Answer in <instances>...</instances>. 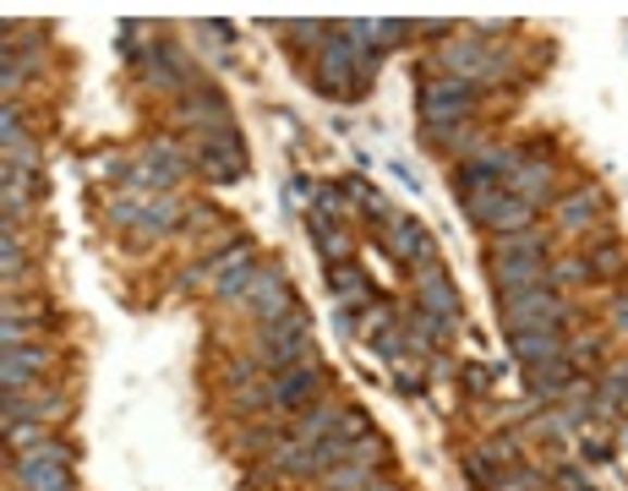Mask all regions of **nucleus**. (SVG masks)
I'll return each mask as SVG.
<instances>
[{
  "mask_svg": "<svg viewBox=\"0 0 628 491\" xmlns=\"http://www.w3.org/2000/svg\"><path fill=\"white\" fill-rule=\"evenodd\" d=\"M584 257H590V273H595V279H623V273H628V251H623V246H590Z\"/></svg>",
  "mask_w": 628,
  "mask_h": 491,
  "instance_id": "18",
  "label": "nucleus"
},
{
  "mask_svg": "<svg viewBox=\"0 0 628 491\" xmlns=\"http://www.w3.org/2000/svg\"><path fill=\"white\" fill-rule=\"evenodd\" d=\"M378 66H383V50H372V45H367V50L356 56V83H361V94L372 88V77H378Z\"/></svg>",
  "mask_w": 628,
  "mask_h": 491,
  "instance_id": "25",
  "label": "nucleus"
},
{
  "mask_svg": "<svg viewBox=\"0 0 628 491\" xmlns=\"http://www.w3.org/2000/svg\"><path fill=\"white\" fill-rule=\"evenodd\" d=\"M503 186H508V197L530 202L535 213H541V208H557V175H552V164H541V159H530V154H525V164H519Z\"/></svg>",
  "mask_w": 628,
  "mask_h": 491,
  "instance_id": "7",
  "label": "nucleus"
},
{
  "mask_svg": "<svg viewBox=\"0 0 628 491\" xmlns=\"http://www.w3.org/2000/svg\"><path fill=\"white\" fill-rule=\"evenodd\" d=\"M17 464H72V447L56 442V437H45V442H34L28 453H17Z\"/></svg>",
  "mask_w": 628,
  "mask_h": 491,
  "instance_id": "21",
  "label": "nucleus"
},
{
  "mask_svg": "<svg viewBox=\"0 0 628 491\" xmlns=\"http://www.w3.org/2000/svg\"><path fill=\"white\" fill-rule=\"evenodd\" d=\"M606 317H612V333H623V339H628V290H617V295H612Z\"/></svg>",
  "mask_w": 628,
  "mask_h": 491,
  "instance_id": "28",
  "label": "nucleus"
},
{
  "mask_svg": "<svg viewBox=\"0 0 628 491\" xmlns=\"http://www.w3.org/2000/svg\"><path fill=\"white\" fill-rule=\"evenodd\" d=\"M503 311H508V317H503L508 339H514V333H530V328H557V333H563V328L574 322V306H568L552 284L525 290V295H508V300H503Z\"/></svg>",
  "mask_w": 628,
  "mask_h": 491,
  "instance_id": "1",
  "label": "nucleus"
},
{
  "mask_svg": "<svg viewBox=\"0 0 628 491\" xmlns=\"http://www.w3.org/2000/svg\"><path fill=\"white\" fill-rule=\"evenodd\" d=\"M508 202V186H487V192H476V197H465V219L470 224H481V230H492V219H497V208Z\"/></svg>",
  "mask_w": 628,
  "mask_h": 491,
  "instance_id": "17",
  "label": "nucleus"
},
{
  "mask_svg": "<svg viewBox=\"0 0 628 491\" xmlns=\"http://www.w3.org/2000/svg\"><path fill=\"white\" fill-rule=\"evenodd\" d=\"M465 475L476 480V491H492V486H497V469H492V458H487L481 447H470V458H465Z\"/></svg>",
  "mask_w": 628,
  "mask_h": 491,
  "instance_id": "24",
  "label": "nucleus"
},
{
  "mask_svg": "<svg viewBox=\"0 0 628 491\" xmlns=\"http://www.w3.org/2000/svg\"><path fill=\"white\" fill-rule=\"evenodd\" d=\"M465 382H470V388L481 393V388H487V366H470V371H465Z\"/></svg>",
  "mask_w": 628,
  "mask_h": 491,
  "instance_id": "31",
  "label": "nucleus"
},
{
  "mask_svg": "<svg viewBox=\"0 0 628 491\" xmlns=\"http://www.w3.org/2000/svg\"><path fill=\"white\" fill-rule=\"evenodd\" d=\"M345 404H306L300 415H295V431L290 437H300V442H323V437H334L340 426H345Z\"/></svg>",
  "mask_w": 628,
  "mask_h": 491,
  "instance_id": "14",
  "label": "nucleus"
},
{
  "mask_svg": "<svg viewBox=\"0 0 628 491\" xmlns=\"http://www.w3.org/2000/svg\"><path fill=\"white\" fill-rule=\"evenodd\" d=\"M601 398H612V404H617V398H628V360H617V366L606 371V382H601Z\"/></svg>",
  "mask_w": 628,
  "mask_h": 491,
  "instance_id": "26",
  "label": "nucleus"
},
{
  "mask_svg": "<svg viewBox=\"0 0 628 491\" xmlns=\"http://www.w3.org/2000/svg\"><path fill=\"white\" fill-rule=\"evenodd\" d=\"M416 306L432 311V317L448 322V328H454V317H459V295H454V284H448V273H443L438 257L416 268Z\"/></svg>",
  "mask_w": 628,
  "mask_h": 491,
  "instance_id": "6",
  "label": "nucleus"
},
{
  "mask_svg": "<svg viewBox=\"0 0 628 491\" xmlns=\"http://www.w3.org/2000/svg\"><path fill=\"white\" fill-rule=\"evenodd\" d=\"M546 262H552V257H487L492 284H497V300L525 295V290H541V284H546Z\"/></svg>",
  "mask_w": 628,
  "mask_h": 491,
  "instance_id": "5",
  "label": "nucleus"
},
{
  "mask_svg": "<svg viewBox=\"0 0 628 491\" xmlns=\"http://www.w3.org/2000/svg\"><path fill=\"white\" fill-rule=\"evenodd\" d=\"M476 99H481V88H476V83H459V77H432V83H421V121H427V132H432V126H465V121L476 115Z\"/></svg>",
  "mask_w": 628,
  "mask_h": 491,
  "instance_id": "2",
  "label": "nucleus"
},
{
  "mask_svg": "<svg viewBox=\"0 0 628 491\" xmlns=\"http://www.w3.org/2000/svg\"><path fill=\"white\" fill-rule=\"evenodd\" d=\"M546 486H552L546 469H508V475H497L492 491H546Z\"/></svg>",
  "mask_w": 628,
  "mask_h": 491,
  "instance_id": "22",
  "label": "nucleus"
},
{
  "mask_svg": "<svg viewBox=\"0 0 628 491\" xmlns=\"http://www.w3.org/2000/svg\"><path fill=\"white\" fill-rule=\"evenodd\" d=\"M579 447H584V453H590L595 464H606V458H612V447H606V437H584Z\"/></svg>",
  "mask_w": 628,
  "mask_h": 491,
  "instance_id": "29",
  "label": "nucleus"
},
{
  "mask_svg": "<svg viewBox=\"0 0 628 491\" xmlns=\"http://www.w3.org/2000/svg\"><path fill=\"white\" fill-rule=\"evenodd\" d=\"M595 279L590 273V257H563V262H546V284H584Z\"/></svg>",
  "mask_w": 628,
  "mask_h": 491,
  "instance_id": "20",
  "label": "nucleus"
},
{
  "mask_svg": "<svg viewBox=\"0 0 628 491\" xmlns=\"http://www.w3.org/2000/svg\"><path fill=\"white\" fill-rule=\"evenodd\" d=\"M361 491H405L399 480H372V486H361Z\"/></svg>",
  "mask_w": 628,
  "mask_h": 491,
  "instance_id": "32",
  "label": "nucleus"
},
{
  "mask_svg": "<svg viewBox=\"0 0 628 491\" xmlns=\"http://www.w3.org/2000/svg\"><path fill=\"white\" fill-rule=\"evenodd\" d=\"M389 251H394L405 268H421V262H432V241H427V224H416V219H394V224H389Z\"/></svg>",
  "mask_w": 628,
  "mask_h": 491,
  "instance_id": "12",
  "label": "nucleus"
},
{
  "mask_svg": "<svg viewBox=\"0 0 628 491\" xmlns=\"http://www.w3.org/2000/svg\"><path fill=\"white\" fill-rule=\"evenodd\" d=\"M45 366H50L45 344H17V349H7V360H0V382H7V393H28Z\"/></svg>",
  "mask_w": 628,
  "mask_h": 491,
  "instance_id": "8",
  "label": "nucleus"
},
{
  "mask_svg": "<svg viewBox=\"0 0 628 491\" xmlns=\"http://www.w3.org/2000/svg\"><path fill=\"white\" fill-rule=\"evenodd\" d=\"M481 453H487L492 464H514V458H519V442H514V437H492V442H481Z\"/></svg>",
  "mask_w": 628,
  "mask_h": 491,
  "instance_id": "27",
  "label": "nucleus"
},
{
  "mask_svg": "<svg viewBox=\"0 0 628 491\" xmlns=\"http://www.w3.org/2000/svg\"><path fill=\"white\" fill-rule=\"evenodd\" d=\"M246 300H251V311H257V322H262V317H279V311H290V306H295V290H290L284 268H262Z\"/></svg>",
  "mask_w": 628,
  "mask_h": 491,
  "instance_id": "10",
  "label": "nucleus"
},
{
  "mask_svg": "<svg viewBox=\"0 0 628 491\" xmlns=\"http://www.w3.org/2000/svg\"><path fill=\"white\" fill-rule=\"evenodd\" d=\"M530 219H535V208H530V202H519V197H508V202L497 208V219H492V235H514V230H530Z\"/></svg>",
  "mask_w": 628,
  "mask_h": 491,
  "instance_id": "19",
  "label": "nucleus"
},
{
  "mask_svg": "<svg viewBox=\"0 0 628 491\" xmlns=\"http://www.w3.org/2000/svg\"><path fill=\"white\" fill-rule=\"evenodd\" d=\"M546 480H552L557 491H595L590 469H579V464H557V469H546Z\"/></svg>",
  "mask_w": 628,
  "mask_h": 491,
  "instance_id": "23",
  "label": "nucleus"
},
{
  "mask_svg": "<svg viewBox=\"0 0 628 491\" xmlns=\"http://www.w3.org/2000/svg\"><path fill=\"white\" fill-rule=\"evenodd\" d=\"M601 213H606V192H601V186H579V192H563V197H557V224H563V230H590Z\"/></svg>",
  "mask_w": 628,
  "mask_h": 491,
  "instance_id": "9",
  "label": "nucleus"
},
{
  "mask_svg": "<svg viewBox=\"0 0 628 491\" xmlns=\"http://www.w3.org/2000/svg\"><path fill=\"white\" fill-rule=\"evenodd\" d=\"M525 388H530V398H541V404H552V398H568V388H574V360L563 355V360H541V366H525Z\"/></svg>",
  "mask_w": 628,
  "mask_h": 491,
  "instance_id": "11",
  "label": "nucleus"
},
{
  "mask_svg": "<svg viewBox=\"0 0 628 491\" xmlns=\"http://www.w3.org/2000/svg\"><path fill=\"white\" fill-rule=\"evenodd\" d=\"M487 257H552V235L546 230H514V235H492Z\"/></svg>",
  "mask_w": 628,
  "mask_h": 491,
  "instance_id": "16",
  "label": "nucleus"
},
{
  "mask_svg": "<svg viewBox=\"0 0 628 491\" xmlns=\"http://www.w3.org/2000/svg\"><path fill=\"white\" fill-rule=\"evenodd\" d=\"M175 121L181 126H192V132H202V137H213V132H235V121H230V105H224V94L219 88H186L181 94V105H175Z\"/></svg>",
  "mask_w": 628,
  "mask_h": 491,
  "instance_id": "4",
  "label": "nucleus"
},
{
  "mask_svg": "<svg viewBox=\"0 0 628 491\" xmlns=\"http://www.w3.org/2000/svg\"><path fill=\"white\" fill-rule=\"evenodd\" d=\"M416 34H421V39H448L454 23H416Z\"/></svg>",
  "mask_w": 628,
  "mask_h": 491,
  "instance_id": "30",
  "label": "nucleus"
},
{
  "mask_svg": "<svg viewBox=\"0 0 628 491\" xmlns=\"http://www.w3.org/2000/svg\"><path fill=\"white\" fill-rule=\"evenodd\" d=\"M12 480L23 491H77L72 464H12Z\"/></svg>",
  "mask_w": 628,
  "mask_h": 491,
  "instance_id": "15",
  "label": "nucleus"
},
{
  "mask_svg": "<svg viewBox=\"0 0 628 491\" xmlns=\"http://www.w3.org/2000/svg\"><path fill=\"white\" fill-rule=\"evenodd\" d=\"M323 382H329V377H323V366H290V371L268 377V404H273V409L300 415L306 404H318V388H323Z\"/></svg>",
  "mask_w": 628,
  "mask_h": 491,
  "instance_id": "3",
  "label": "nucleus"
},
{
  "mask_svg": "<svg viewBox=\"0 0 628 491\" xmlns=\"http://www.w3.org/2000/svg\"><path fill=\"white\" fill-rule=\"evenodd\" d=\"M508 344H514V355H519L525 366H541V360H563V355H568V339H563L557 328H530V333H514Z\"/></svg>",
  "mask_w": 628,
  "mask_h": 491,
  "instance_id": "13",
  "label": "nucleus"
}]
</instances>
